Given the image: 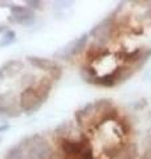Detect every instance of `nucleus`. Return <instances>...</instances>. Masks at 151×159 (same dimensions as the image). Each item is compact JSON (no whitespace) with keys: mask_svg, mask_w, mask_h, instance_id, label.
<instances>
[{"mask_svg":"<svg viewBox=\"0 0 151 159\" xmlns=\"http://www.w3.org/2000/svg\"><path fill=\"white\" fill-rule=\"evenodd\" d=\"M53 154L49 143L41 135L29 137V145L27 150V159H48Z\"/></svg>","mask_w":151,"mask_h":159,"instance_id":"f257e3e1","label":"nucleus"},{"mask_svg":"<svg viewBox=\"0 0 151 159\" xmlns=\"http://www.w3.org/2000/svg\"><path fill=\"white\" fill-rule=\"evenodd\" d=\"M43 101L37 96L36 90H34L33 85H29L24 89L19 97V107L20 110L24 111L25 114L31 116L34 111H37L43 105Z\"/></svg>","mask_w":151,"mask_h":159,"instance_id":"f03ea898","label":"nucleus"},{"mask_svg":"<svg viewBox=\"0 0 151 159\" xmlns=\"http://www.w3.org/2000/svg\"><path fill=\"white\" fill-rule=\"evenodd\" d=\"M9 11H11V15H9L8 19L11 23L19 24V25H23V27H31L36 21V13L28 7L12 4Z\"/></svg>","mask_w":151,"mask_h":159,"instance_id":"7ed1b4c3","label":"nucleus"},{"mask_svg":"<svg viewBox=\"0 0 151 159\" xmlns=\"http://www.w3.org/2000/svg\"><path fill=\"white\" fill-rule=\"evenodd\" d=\"M58 146L61 148V151L64 152V155H73V157H78L86 150L88 147H90L89 139L82 135L81 141H72L69 138H58Z\"/></svg>","mask_w":151,"mask_h":159,"instance_id":"20e7f679","label":"nucleus"},{"mask_svg":"<svg viewBox=\"0 0 151 159\" xmlns=\"http://www.w3.org/2000/svg\"><path fill=\"white\" fill-rule=\"evenodd\" d=\"M88 40H89V33H84L82 36H80L76 40H73L72 43H69L66 47L60 49L54 56L62 58V60H70L74 56H78V54L82 53V51L86 48Z\"/></svg>","mask_w":151,"mask_h":159,"instance_id":"39448f33","label":"nucleus"},{"mask_svg":"<svg viewBox=\"0 0 151 159\" xmlns=\"http://www.w3.org/2000/svg\"><path fill=\"white\" fill-rule=\"evenodd\" d=\"M0 114H7L9 117L20 114L13 105V98L9 94H0Z\"/></svg>","mask_w":151,"mask_h":159,"instance_id":"423d86ee","label":"nucleus"},{"mask_svg":"<svg viewBox=\"0 0 151 159\" xmlns=\"http://www.w3.org/2000/svg\"><path fill=\"white\" fill-rule=\"evenodd\" d=\"M28 62L31 64L32 66L40 69V70H44V72H50L52 69L57 65L53 60H49V58H44V57H37V56H28L27 57Z\"/></svg>","mask_w":151,"mask_h":159,"instance_id":"0eeeda50","label":"nucleus"},{"mask_svg":"<svg viewBox=\"0 0 151 159\" xmlns=\"http://www.w3.org/2000/svg\"><path fill=\"white\" fill-rule=\"evenodd\" d=\"M34 90H36L37 96L40 97L43 102L47 101V98L49 97V93L52 90V80L49 77H43L37 84H34L33 85Z\"/></svg>","mask_w":151,"mask_h":159,"instance_id":"6e6552de","label":"nucleus"},{"mask_svg":"<svg viewBox=\"0 0 151 159\" xmlns=\"http://www.w3.org/2000/svg\"><path fill=\"white\" fill-rule=\"evenodd\" d=\"M109 53V49L105 48V47H101L98 44H92L90 48L88 49L86 52V58H88V64L92 65V62L95 61V60H101L103 56H106Z\"/></svg>","mask_w":151,"mask_h":159,"instance_id":"1a4fd4ad","label":"nucleus"},{"mask_svg":"<svg viewBox=\"0 0 151 159\" xmlns=\"http://www.w3.org/2000/svg\"><path fill=\"white\" fill-rule=\"evenodd\" d=\"M23 68V62L19 60H9L6 64H3L0 66V78L6 77V76H12V74L17 73L20 69Z\"/></svg>","mask_w":151,"mask_h":159,"instance_id":"9d476101","label":"nucleus"},{"mask_svg":"<svg viewBox=\"0 0 151 159\" xmlns=\"http://www.w3.org/2000/svg\"><path fill=\"white\" fill-rule=\"evenodd\" d=\"M138 157V145L134 142L123 143L118 159H135Z\"/></svg>","mask_w":151,"mask_h":159,"instance_id":"9b49d317","label":"nucleus"},{"mask_svg":"<svg viewBox=\"0 0 151 159\" xmlns=\"http://www.w3.org/2000/svg\"><path fill=\"white\" fill-rule=\"evenodd\" d=\"M118 119H119V111H118V109L114 106L112 109H109V110H106L105 113L99 114L97 126H102L103 123H106V122H114V121H118Z\"/></svg>","mask_w":151,"mask_h":159,"instance_id":"f8f14e48","label":"nucleus"},{"mask_svg":"<svg viewBox=\"0 0 151 159\" xmlns=\"http://www.w3.org/2000/svg\"><path fill=\"white\" fill-rule=\"evenodd\" d=\"M81 77H82L86 82L93 84V82H94V80L98 77V74H97L95 69H94L92 65L86 64V65H84V66L81 68Z\"/></svg>","mask_w":151,"mask_h":159,"instance_id":"ddd939ff","label":"nucleus"},{"mask_svg":"<svg viewBox=\"0 0 151 159\" xmlns=\"http://www.w3.org/2000/svg\"><path fill=\"white\" fill-rule=\"evenodd\" d=\"M143 49L144 48H137V49H134V51L131 52H127V53H125L123 54V61L126 64H137L139 61V58L140 56H142V53H143Z\"/></svg>","mask_w":151,"mask_h":159,"instance_id":"4468645a","label":"nucleus"},{"mask_svg":"<svg viewBox=\"0 0 151 159\" xmlns=\"http://www.w3.org/2000/svg\"><path fill=\"white\" fill-rule=\"evenodd\" d=\"M112 107H114V105H113L112 99H108V98L98 99V101L94 102V113H97V114H102Z\"/></svg>","mask_w":151,"mask_h":159,"instance_id":"2eb2a0df","label":"nucleus"},{"mask_svg":"<svg viewBox=\"0 0 151 159\" xmlns=\"http://www.w3.org/2000/svg\"><path fill=\"white\" fill-rule=\"evenodd\" d=\"M117 125H118V129L121 130V133H122V135L127 137L131 134V130H133V125L131 122H130V119L127 117H122L119 118L117 121Z\"/></svg>","mask_w":151,"mask_h":159,"instance_id":"dca6fc26","label":"nucleus"},{"mask_svg":"<svg viewBox=\"0 0 151 159\" xmlns=\"http://www.w3.org/2000/svg\"><path fill=\"white\" fill-rule=\"evenodd\" d=\"M122 146L123 143H119V145H112L109 147H105L103 148V154L105 157H108L109 159H118L121 150H122Z\"/></svg>","mask_w":151,"mask_h":159,"instance_id":"f3484780","label":"nucleus"},{"mask_svg":"<svg viewBox=\"0 0 151 159\" xmlns=\"http://www.w3.org/2000/svg\"><path fill=\"white\" fill-rule=\"evenodd\" d=\"M4 159H24V146L21 143L13 146L11 150L7 152V155Z\"/></svg>","mask_w":151,"mask_h":159,"instance_id":"a211bd4d","label":"nucleus"},{"mask_svg":"<svg viewBox=\"0 0 151 159\" xmlns=\"http://www.w3.org/2000/svg\"><path fill=\"white\" fill-rule=\"evenodd\" d=\"M15 41H16V32L12 31V29H8L7 32H4L2 40H0V48L11 45Z\"/></svg>","mask_w":151,"mask_h":159,"instance_id":"6ab92c4d","label":"nucleus"},{"mask_svg":"<svg viewBox=\"0 0 151 159\" xmlns=\"http://www.w3.org/2000/svg\"><path fill=\"white\" fill-rule=\"evenodd\" d=\"M150 57H151V48H146V49H143V53H142V56H140V58H139V61L135 64V66H134V70H139L140 68H142L146 62L150 60Z\"/></svg>","mask_w":151,"mask_h":159,"instance_id":"aec40b11","label":"nucleus"},{"mask_svg":"<svg viewBox=\"0 0 151 159\" xmlns=\"http://www.w3.org/2000/svg\"><path fill=\"white\" fill-rule=\"evenodd\" d=\"M61 76H62V68L60 65H56L52 70L49 72V78L52 80V81H57V80H60Z\"/></svg>","mask_w":151,"mask_h":159,"instance_id":"412c9836","label":"nucleus"},{"mask_svg":"<svg viewBox=\"0 0 151 159\" xmlns=\"http://www.w3.org/2000/svg\"><path fill=\"white\" fill-rule=\"evenodd\" d=\"M68 130H69V123H68V122H64V123H61V125H60L54 131H56V134H57L60 138H64V135L68 133Z\"/></svg>","mask_w":151,"mask_h":159,"instance_id":"4be33fe9","label":"nucleus"},{"mask_svg":"<svg viewBox=\"0 0 151 159\" xmlns=\"http://www.w3.org/2000/svg\"><path fill=\"white\" fill-rule=\"evenodd\" d=\"M25 4H27V7L29 9H41L43 8V3L40 2V0H27L25 2Z\"/></svg>","mask_w":151,"mask_h":159,"instance_id":"5701e85b","label":"nucleus"},{"mask_svg":"<svg viewBox=\"0 0 151 159\" xmlns=\"http://www.w3.org/2000/svg\"><path fill=\"white\" fill-rule=\"evenodd\" d=\"M81 158H82V159H94V158H93V150H92V147H88L86 150H85V151L81 154Z\"/></svg>","mask_w":151,"mask_h":159,"instance_id":"b1692460","label":"nucleus"},{"mask_svg":"<svg viewBox=\"0 0 151 159\" xmlns=\"http://www.w3.org/2000/svg\"><path fill=\"white\" fill-rule=\"evenodd\" d=\"M8 129H9V125H8V123H3V125H0V133L7 131Z\"/></svg>","mask_w":151,"mask_h":159,"instance_id":"393cba45","label":"nucleus"},{"mask_svg":"<svg viewBox=\"0 0 151 159\" xmlns=\"http://www.w3.org/2000/svg\"><path fill=\"white\" fill-rule=\"evenodd\" d=\"M64 159H82L81 155H78V157H73V155H65Z\"/></svg>","mask_w":151,"mask_h":159,"instance_id":"a878e982","label":"nucleus"},{"mask_svg":"<svg viewBox=\"0 0 151 159\" xmlns=\"http://www.w3.org/2000/svg\"><path fill=\"white\" fill-rule=\"evenodd\" d=\"M8 29L6 25H3V24H0V33H3V32H7Z\"/></svg>","mask_w":151,"mask_h":159,"instance_id":"bb28decb","label":"nucleus"}]
</instances>
